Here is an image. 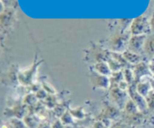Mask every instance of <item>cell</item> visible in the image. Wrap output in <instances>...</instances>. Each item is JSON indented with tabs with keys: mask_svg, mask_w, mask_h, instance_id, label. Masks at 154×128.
Masks as SVG:
<instances>
[{
	"mask_svg": "<svg viewBox=\"0 0 154 128\" xmlns=\"http://www.w3.org/2000/svg\"><path fill=\"white\" fill-rule=\"evenodd\" d=\"M90 78L93 88H99V89H108L109 88L111 80L108 76L99 74L93 70L90 72Z\"/></svg>",
	"mask_w": 154,
	"mask_h": 128,
	"instance_id": "cell-1",
	"label": "cell"
},
{
	"mask_svg": "<svg viewBox=\"0 0 154 128\" xmlns=\"http://www.w3.org/2000/svg\"><path fill=\"white\" fill-rule=\"evenodd\" d=\"M145 35H134L128 42V50L141 55L144 51V46L145 43Z\"/></svg>",
	"mask_w": 154,
	"mask_h": 128,
	"instance_id": "cell-2",
	"label": "cell"
},
{
	"mask_svg": "<svg viewBox=\"0 0 154 128\" xmlns=\"http://www.w3.org/2000/svg\"><path fill=\"white\" fill-rule=\"evenodd\" d=\"M149 24L145 17L139 16L133 21L132 24V32L134 35H144L149 31Z\"/></svg>",
	"mask_w": 154,
	"mask_h": 128,
	"instance_id": "cell-3",
	"label": "cell"
},
{
	"mask_svg": "<svg viewBox=\"0 0 154 128\" xmlns=\"http://www.w3.org/2000/svg\"><path fill=\"white\" fill-rule=\"evenodd\" d=\"M129 94L131 96L132 100L135 103L137 106H138V109L141 111H144L147 109V102L145 100V97L141 96L139 93L137 91L136 88L131 89L129 88Z\"/></svg>",
	"mask_w": 154,
	"mask_h": 128,
	"instance_id": "cell-4",
	"label": "cell"
},
{
	"mask_svg": "<svg viewBox=\"0 0 154 128\" xmlns=\"http://www.w3.org/2000/svg\"><path fill=\"white\" fill-rule=\"evenodd\" d=\"M38 64L39 63H36V64H35V65L32 66L31 68L25 70V71H23V73H20L18 75L19 81L23 85H29L32 79L33 76H34L35 73L36 69H37Z\"/></svg>",
	"mask_w": 154,
	"mask_h": 128,
	"instance_id": "cell-5",
	"label": "cell"
},
{
	"mask_svg": "<svg viewBox=\"0 0 154 128\" xmlns=\"http://www.w3.org/2000/svg\"><path fill=\"white\" fill-rule=\"evenodd\" d=\"M133 73L135 79H136V80H140L141 78L144 76L151 75V71H150L149 67L142 61L137 64Z\"/></svg>",
	"mask_w": 154,
	"mask_h": 128,
	"instance_id": "cell-6",
	"label": "cell"
},
{
	"mask_svg": "<svg viewBox=\"0 0 154 128\" xmlns=\"http://www.w3.org/2000/svg\"><path fill=\"white\" fill-rule=\"evenodd\" d=\"M93 70L99 74L106 76H110L112 74V71H111L108 62L104 61H98L97 63H96L93 66Z\"/></svg>",
	"mask_w": 154,
	"mask_h": 128,
	"instance_id": "cell-7",
	"label": "cell"
},
{
	"mask_svg": "<svg viewBox=\"0 0 154 128\" xmlns=\"http://www.w3.org/2000/svg\"><path fill=\"white\" fill-rule=\"evenodd\" d=\"M123 58L127 61L128 63L134 64H138V63L141 62V55L132 52L129 50H125L122 54Z\"/></svg>",
	"mask_w": 154,
	"mask_h": 128,
	"instance_id": "cell-8",
	"label": "cell"
},
{
	"mask_svg": "<svg viewBox=\"0 0 154 128\" xmlns=\"http://www.w3.org/2000/svg\"><path fill=\"white\" fill-rule=\"evenodd\" d=\"M150 84L149 82H140L136 86V90L141 96L146 97L150 93Z\"/></svg>",
	"mask_w": 154,
	"mask_h": 128,
	"instance_id": "cell-9",
	"label": "cell"
},
{
	"mask_svg": "<svg viewBox=\"0 0 154 128\" xmlns=\"http://www.w3.org/2000/svg\"><path fill=\"white\" fill-rule=\"evenodd\" d=\"M111 95H112V97L115 100L116 103H118L119 105H122L123 103H124V91L120 89V88L119 89L115 88V89H113L112 91H111Z\"/></svg>",
	"mask_w": 154,
	"mask_h": 128,
	"instance_id": "cell-10",
	"label": "cell"
},
{
	"mask_svg": "<svg viewBox=\"0 0 154 128\" xmlns=\"http://www.w3.org/2000/svg\"><path fill=\"white\" fill-rule=\"evenodd\" d=\"M144 52L150 56H154V37L145 40L144 46Z\"/></svg>",
	"mask_w": 154,
	"mask_h": 128,
	"instance_id": "cell-11",
	"label": "cell"
},
{
	"mask_svg": "<svg viewBox=\"0 0 154 128\" xmlns=\"http://www.w3.org/2000/svg\"><path fill=\"white\" fill-rule=\"evenodd\" d=\"M123 75V78H124L125 81H126L128 84H130L131 82L133 81V79H135L133 71H132L130 69H128V68L125 69Z\"/></svg>",
	"mask_w": 154,
	"mask_h": 128,
	"instance_id": "cell-12",
	"label": "cell"
},
{
	"mask_svg": "<svg viewBox=\"0 0 154 128\" xmlns=\"http://www.w3.org/2000/svg\"><path fill=\"white\" fill-rule=\"evenodd\" d=\"M61 121L64 125H68V124H72L73 123V116L71 114V112H65L61 117Z\"/></svg>",
	"mask_w": 154,
	"mask_h": 128,
	"instance_id": "cell-13",
	"label": "cell"
},
{
	"mask_svg": "<svg viewBox=\"0 0 154 128\" xmlns=\"http://www.w3.org/2000/svg\"><path fill=\"white\" fill-rule=\"evenodd\" d=\"M51 128H64V124L61 121V120H57L53 123Z\"/></svg>",
	"mask_w": 154,
	"mask_h": 128,
	"instance_id": "cell-14",
	"label": "cell"
},
{
	"mask_svg": "<svg viewBox=\"0 0 154 128\" xmlns=\"http://www.w3.org/2000/svg\"><path fill=\"white\" fill-rule=\"evenodd\" d=\"M92 128H105V125L102 122H100V121H98V122H96L94 124V125L93 126Z\"/></svg>",
	"mask_w": 154,
	"mask_h": 128,
	"instance_id": "cell-15",
	"label": "cell"
},
{
	"mask_svg": "<svg viewBox=\"0 0 154 128\" xmlns=\"http://www.w3.org/2000/svg\"><path fill=\"white\" fill-rule=\"evenodd\" d=\"M37 128H51V126H50L49 124H47V123H42L40 124L38 126Z\"/></svg>",
	"mask_w": 154,
	"mask_h": 128,
	"instance_id": "cell-16",
	"label": "cell"
},
{
	"mask_svg": "<svg viewBox=\"0 0 154 128\" xmlns=\"http://www.w3.org/2000/svg\"><path fill=\"white\" fill-rule=\"evenodd\" d=\"M150 26H151L152 29L154 31V14L153 16V17H152L151 19V22H150Z\"/></svg>",
	"mask_w": 154,
	"mask_h": 128,
	"instance_id": "cell-17",
	"label": "cell"
},
{
	"mask_svg": "<svg viewBox=\"0 0 154 128\" xmlns=\"http://www.w3.org/2000/svg\"><path fill=\"white\" fill-rule=\"evenodd\" d=\"M76 128H85V127H76Z\"/></svg>",
	"mask_w": 154,
	"mask_h": 128,
	"instance_id": "cell-18",
	"label": "cell"
}]
</instances>
